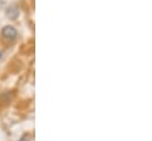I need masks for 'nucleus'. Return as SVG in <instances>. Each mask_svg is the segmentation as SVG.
I'll list each match as a JSON object with an SVG mask.
<instances>
[{
    "instance_id": "nucleus-1",
    "label": "nucleus",
    "mask_w": 152,
    "mask_h": 141,
    "mask_svg": "<svg viewBox=\"0 0 152 141\" xmlns=\"http://www.w3.org/2000/svg\"><path fill=\"white\" fill-rule=\"evenodd\" d=\"M1 35L4 38L8 39V40H13L15 39V37L18 35L17 30L13 27V26H5L2 30H1Z\"/></svg>"
},
{
    "instance_id": "nucleus-3",
    "label": "nucleus",
    "mask_w": 152,
    "mask_h": 141,
    "mask_svg": "<svg viewBox=\"0 0 152 141\" xmlns=\"http://www.w3.org/2000/svg\"><path fill=\"white\" fill-rule=\"evenodd\" d=\"M0 56H1V55H0Z\"/></svg>"
},
{
    "instance_id": "nucleus-2",
    "label": "nucleus",
    "mask_w": 152,
    "mask_h": 141,
    "mask_svg": "<svg viewBox=\"0 0 152 141\" xmlns=\"http://www.w3.org/2000/svg\"><path fill=\"white\" fill-rule=\"evenodd\" d=\"M7 14H8V17H10V18L14 19V18H17V16L19 14V11L13 6V7H11V8H8V10H7Z\"/></svg>"
}]
</instances>
